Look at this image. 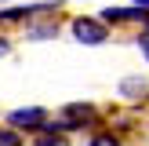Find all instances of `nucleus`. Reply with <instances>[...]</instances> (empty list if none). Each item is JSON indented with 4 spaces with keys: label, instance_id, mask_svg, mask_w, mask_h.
<instances>
[{
    "label": "nucleus",
    "instance_id": "obj_4",
    "mask_svg": "<svg viewBox=\"0 0 149 146\" xmlns=\"http://www.w3.org/2000/svg\"><path fill=\"white\" fill-rule=\"evenodd\" d=\"M36 11H47V7H7V11H0V22H22Z\"/></svg>",
    "mask_w": 149,
    "mask_h": 146
},
{
    "label": "nucleus",
    "instance_id": "obj_10",
    "mask_svg": "<svg viewBox=\"0 0 149 146\" xmlns=\"http://www.w3.org/2000/svg\"><path fill=\"white\" fill-rule=\"evenodd\" d=\"M0 55H7V44H4V40H0Z\"/></svg>",
    "mask_w": 149,
    "mask_h": 146
},
{
    "label": "nucleus",
    "instance_id": "obj_1",
    "mask_svg": "<svg viewBox=\"0 0 149 146\" xmlns=\"http://www.w3.org/2000/svg\"><path fill=\"white\" fill-rule=\"evenodd\" d=\"M7 121H11L15 128H44V124H47V113H44L40 106H29V110H15Z\"/></svg>",
    "mask_w": 149,
    "mask_h": 146
},
{
    "label": "nucleus",
    "instance_id": "obj_9",
    "mask_svg": "<svg viewBox=\"0 0 149 146\" xmlns=\"http://www.w3.org/2000/svg\"><path fill=\"white\" fill-rule=\"evenodd\" d=\"M47 33H55V26H40V29H33L29 36H47Z\"/></svg>",
    "mask_w": 149,
    "mask_h": 146
},
{
    "label": "nucleus",
    "instance_id": "obj_8",
    "mask_svg": "<svg viewBox=\"0 0 149 146\" xmlns=\"http://www.w3.org/2000/svg\"><path fill=\"white\" fill-rule=\"evenodd\" d=\"M138 44H142V55L149 58V29H146V33H142V36H138Z\"/></svg>",
    "mask_w": 149,
    "mask_h": 146
},
{
    "label": "nucleus",
    "instance_id": "obj_7",
    "mask_svg": "<svg viewBox=\"0 0 149 146\" xmlns=\"http://www.w3.org/2000/svg\"><path fill=\"white\" fill-rule=\"evenodd\" d=\"M0 146H22V139L15 131H0Z\"/></svg>",
    "mask_w": 149,
    "mask_h": 146
},
{
    "label": "nucleus",
    "instance_id": "obj_6",
    "mask_svg": "<svg viewBox=\"0 0 149 146\" xmlns=\"http://www.w3.org/2000/svg\"><path fill=\"white\" fill-rule=\"evenodd\" d=\"M91 146H120V139H116V135H95Z\"/></svg>",
    "mask_w": 149,
    "mask_h": 146
},
{
    "label": "nucleus",
    "instance_id": "obj_11",
    "mask_svg": "<svg viewBox=\"0 0 149 146\" xmlns=\"http://www.w3.org/2000/svg\"><path fill=\"white\" fill-rule=\"evenodd\" d=\"M135 4H138V7H149V0H135Z\"/></svg>",
    "mask_w": 149,
    "mask_h": 146
},
{
    "label": "nucleus",
    "instance_id": "obj_5",
    "mask_svg": "<svg viewBox=\"0 0 149 146\" xmlns=\"http://www.w3.org/2000/svg\"><path fill=\"white\" fill-rule=\"evenodd\" d=\"M36 146H69L62 135H44V139H36Z\"/></svg>",
    "mask_w": 149,
    "mask_h": 146
},
{
    "label": "nucleus",
    "instance_id": "obj_2",
    "mask_svg": "<svg viewBox=\"0 0 149 146\" xmlns=\"http://www.w3.org/2000/svg\"><path fill=\"white\" fill-rule=\"evenodd\" d=\"M73 33H77L84 44H102L106 40V26H98L95 18H77L73 22Z\"/></svg>",
    "mask_w": 149,
    "mask_h": 146
},
{
    "label": "nucleus",
    "instance_id": "obj_3",
    "mask_svg": "<svg viewBox=\"0 0 149 146\" xmlns=\"http://www.w3.org/2000/svg\"><path fill=\"white\" fill-rule=\"evenodd\" d=\"M146 15L138 7H106V22H146Z\"/></svg>",
    "mask_w": 149,
    "mask_h": 146
}]
</instances>
